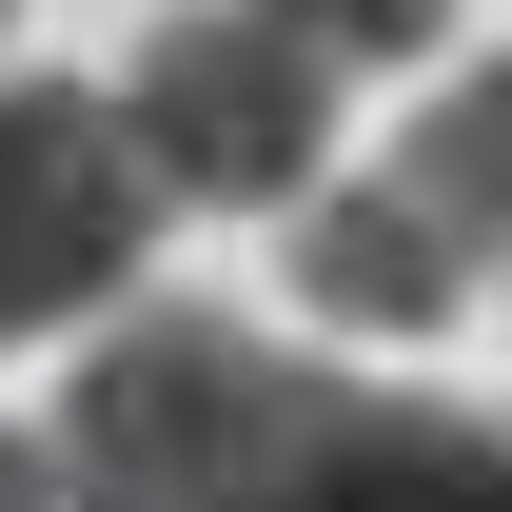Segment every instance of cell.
Masks as SVG:
<instances>
[{"label":"cell","instance_id":"6da1fadb","mask_svg":"<svg viewBox=\"0 0 512 512\" xmlns=\"http://www.w3.org/2000/svg\"><path fill=\"white\" fill-rule=\"evenodd\" d=\"M296 434H316V375H296L256 316L178 296V316H119L99 355H79V394H60V493L79 512H276Z\"/></svg>","mask_w":512,"mask_h":512},{"label":"cell","instance_id":"7a4b0ae2","mask_svg":"<svg viewBox=\"0 0 512 512\" xmlns=\"http://www.w3.org/2000/svg\"><path fill=\"white\" fill-rule=\"evenodd\" d=\"M316 119H335V60H296L256 0H197L158 20L119 79V138L158 197H217V217H276V197H316Z\"/></svg>","mask_w":512,"mask_h":512},{"label":"cell","instance_id":"3957f363","mask_svg":"<svg viewBox=\"0 0 512 512\" xmlns=\"http://www.w3.org/2000/svg\"><path fill=\"white\" fill-rule=\"evenodd\" d=\"M158 237V178H138L119 99H79V79H0V335H60L99 316Z\"/></svg>","mask_w":512,"mask_h":512},{"label":"cell","instance_id":"277c9868","mask_svg":"<svg viewBox=\"0 0 512 512\" xmlns=\"http://www.w3.org/2000/svg\"><path fill=\"white\" fill-rule=\"evenodd\" d=\"M453 276H473V256H453L394 178H375V197H296V296H316L335 335H434Z\"/></svg>","mask_w":512,"mask_h":512},{"label":"cell","instance_id":"5b68a950","mask_svg":"<svg viewBox=\"0 0 512 512\" xmlns=\"http://www.w3.org/2000/svg\"><path fill=\"white\" fill-rule=\"evenodd\" d=\"M394 197H414V217H434L453 256H512V60H473V79L434 99V119H414Z\"/></svg>","mask_w":512,"mask_h":512},{"label":"cell","instance_id":"8992f818","mask_svg":"<svg viewBox=\"0 0 512 512\" xmlns=\"http://www.w3.org/2000/svg\"><path fill=\"white\" fill-rule=\"evenodd\" d=\"M256 20H276L296 60H414V40H434L453 0H256Z\"/></svg>","mask_w":512,"mask_h":512},{"label":"cell","instance_id":"52a82bcc","mask_svg":"<svg viewBox=\"0 0 512 512\" xmlns=\"http://www.w3.org/2000/svg\"><path fill=\"white\" fill-rule=\"evenodd\" d=\"M0 512H79L60 493V434H0Z\"/></svg>","mask_w":512,"mask_h":512}]
</instances>
